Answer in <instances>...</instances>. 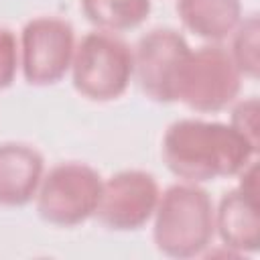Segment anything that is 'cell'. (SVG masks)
Instances as JSON below:
<instances>
[{
	"label": "cell",
	"mask_w": 260,
	"mask_h": 260,
	"mask_svg": "<svg viewBox=\"0 0 260 260\" xmlns=\"http://www.w3.org/2000/svg\"><path fill=\"white\" fill-rule=\"evenodd\" d=\"M158 195L154 175L140 169L118 171L104 181L93 215L112 232H134L152 219Z\"/></svg>",
	"instance_id": "obj_8"
},
{
	"label": "cell",
	"mask_w": 260,
	"mask_h": 260,
	"mask_svg": "<svg viewBox=\"0 0 260 260\" xmlns=\"http://www.w3.org/2000/svg\"><path fill=\"white\" fill-rule=\"evenodd\" d=\"M232 37L230 57L234 59L242 77L256 79L260 73V20L258 14H250L240 20Z\"/></svg>",
	"instance_id": "obj_13"
},
{
	"label": "cell",
	"mask_w": 260,
	"mask_h": 260,
	"mask_svg": "<svg viewBox=\"0 0 260 260\" xmlns=\"http://www.w3.org/2000/svg\"><path fill=\"white\" fill-rule=\"evenodd\" d=\"M102 185V175L85 162L69 160L55 165L41 179L35 195L37 213L51 225L75 228L93 217Z\"/></svg>",
	"instance_id": "obj_5"
},
{
	"label": "cell",
	"mask_w": 260,
	"mask_h": 260,
	"mask_svg": "<svg viewBox=\"0 0 260 260\" xmlns=\"http://www.w3.org/2000/svg\"><path fill=\"white\" fill-rule=\"evenodd\" d=\"M215 234L236 256L258 252L260 201L244 195L238 187L223 193L215 207Z\"/></svg>",
	"instance_id": "obj_10"
},
{
	"label": "cell",
	"mask_w": 260,
	"mask_h": 260,
	"mask_svg": "<svg viewBox=\"0 0 260 260\" xmlns=\"http://www.w3.org/2000/svg\"><path fill=\"white\" fill-rule=\"evenodd\" d=\"M256 152L232 124L201 118H181L169 124L160 146L167 169L197 185L238 175Z\"/></svg>",
	"instance_id": "obj_1"
},
{
	"label": "cell",
	"mask_w": 260,
	"mask_h": 260,
	"mask_svg": "<svg viewBox=\"0 0 260 260\" xmlns=\"http://www.w3.org/2000/svg\"><path fill=\"white\" fill-rule=\"evenodd\" d=\"M75 30L59 16H37L20 30V69L30 85H53L71 69Z\"/></svg>",
	"instance_id": "obj_6"
},
{
	"label": "cell",
	"mask_w": 260,
	"mask_h": 260,
	"mask_svg": "<svg viewBox=\"0 0 260 260\" xmlns=\"http://www.w3.org/2000/svg\"><path fill=\"white\" fill-rule=\"evenodd\" d=\"M230 124L258 150L260 146V102L258 98H246L240 100L232 108Z\"/></svg>",
	"instance_id": "obj_14"
},
{
	"label": "cell",
	"mask_w": 260,
	"mask_h": 260,
	"mask_svg": "<svg viewBox=\"0 0 260 260\" xmlns=\"http://www.w3.org/2000/svg\"><path fill=\"white\" fill-rule=\"evenodd\" d=\"M215 236V205L197 183L167 187L152 213V242L169 258L201 256Z\"/></svg>",
	"instance_id": "obj_2"
},
{
	"label": "cell",
	"mask_w": 260,
	"mask_h": 260,
	"mask_svg": "<svg viewBox=\"0 0 260 260\" xmlns=\"http://www.w3.org/2000/svg\"><path fill=\"white\" fill-rule=\"evenodd\" d=\"M18 65H20V51L16 37L10 28L0 26V89L12 85Z\"/></svg>",
	"instance_id": "obj_15"
},
{
	"label": "cell",
	"mask_w": 260,
	"mask_h": 260,
	"mask_svg": "<svg viewBox=\"0 0 260 260\" xmlns=\"http://www.w3.org/2000/svg\"><path fill=\"white\" fill-rule=\"evenodd\" d=\"M177 14L187 30L209 43L228 39L242 20L240 0H177Z\"/></svg>",
	"instance_id": "obj_11"
},
{
	"label": "cell",
	"mask_w": 260,
	"mask_h": 260,
	"mask_svg": "<svg viewBox=\"0 0 260 260\" xmlns=\"http://www.w3.org/2000/svg\"><path fill=\"white\" fill-rule=\"evenodd\" d=\"M132 49L114 32L98 28L75 45L71 81L75 91L91 102L120 98L132 81Z\"/></svg>",
	"instance_id": "obj_3"
},
{
	"label": "cell",
	"mask_w": 260,
	"mask_h": 260,
	"mask_svg": "<svg viewBox=\"0 0 260 260\" xmlns=\"http://www.w3.org/2000/svg\"><path fill=\"white\" fill-rule=\"evenodd\" d=\"M191 47L185 37L169 26L142 35L132 49V77L146 98L158 104H173L177 79Z\"/></svg>",
	"instance_id": "obj_7"
},
{
	"label": "cell",
	"mask_w": 260,
	"mask_h": 260,
	"mask_svg": "<svg viewBox=\"0 0 260 260\" xmlns=\"http://www.w3.org/2000/svg\"><path fill=\"white\" fill-rule=\"evenodd\" d=\"M45 175L43 154L24 142H0V205L30 203Z\"/></svg>",
	"instance_id": "obj_9"
},
{
	"label": "cell",
	"mask_w": 260,
	"mask_h": 260,
	"mask_svg": "<svg viewBox=\"0 0 260 260\" xmlns=\"http://www.w3.org/2000/svg\"><path fill=\"white\" fill-rule=\"evenodd\" d=\"M242 87V73L238 71L230 51L219 45H203L191 49L185 57L175 102L185 104L193 112L213 114L232 106Z\"/></svg>",
	"instance_id": "obj_4"
},
{
	"label": "cell",
	"mask_w": 260,
	"mask_h": 260,
	"mask_svg": "<svg viewBox=\"0 0 260 260\" xmlns=\"http://www.w3.org/2000/svg\"><path fill=\"white\" fill-rule=\"evenodd\" d=\"M85 18L108 32L136 28L150 14V0H79Z\"/></svg>",
	"instance_id": "obj_12"
}]
</instances>
